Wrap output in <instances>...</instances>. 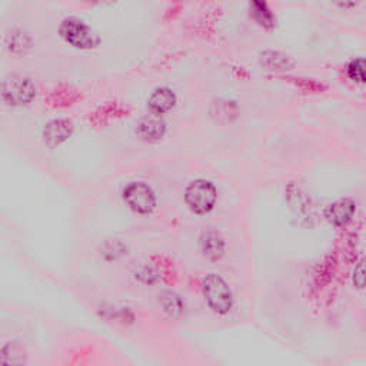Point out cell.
Instances as JSON below:
<instances>
[{
	"label": "cell",
	"mask_w": 366,
	"mask_h": 366,
	"mask_svg": "<svg viewBox=\"0 0 366 366\" xmlns=\"http://www.w3.org/2000/svg\"><path fill=\"white\" fill-rule=\"evenodd\" d=\"M218 199L215 185L205 179H196L189 183L185 191V202L189 209L196 215H206L213 208Z\"/></svg>",
	"instance_id": "2"
},
{
	"label": "cell",
	"mask_w": 366,
	"mask_h": 366,
	"mask_svg": "<svg viewBox=\"0 0 366 366\" xmlns=\"http://www.w3.org/2000/svg\"><path fill=\"white\" fill-rule=\"evenodd\" d=\"M348 75L358 84H366V59H354L348 65Z\"/></svg>",
	"instance_id": "13"
},
{
	"label": "cell",
	"mask_w": 366,
	"mask_h": 366,
	"mask_svg": "<svg viewBox=\"0 0 366 366\" xmlns=\"http://www.w3.org/2000/svg\"><path fill=\"white\" fill-rule=\"evenodd\" d=\"M73 132V125L72 122L66 119H55L50 120L49 124L44 129V139L46 142V145L49 146H57L72 135Z\"/></svg>",
	"instance_id": "8"
},
{
	"label": "cell",
	"mask_w": 366,
	"mask_h": 366,
	"mask_svg": "<svg viewBox=\"0 0 366 366\" xmlns=\"http://www.w3.org/2000/svg\"><path fill=\"white\" fill-rule=\"evenodd\" d=\"M108 252H113V249H110L108 245H106V249L104 251V255H106ZM125 252H117V249H115V256H116V259L120 256V255H124Z\"/></svg>",
	"instance_id": "16"
},
{
	"label": "cell",
	"mask_w": 366,
	"mask_h": 366,
	"mask_svg": "<svg viewBox=\"0 0 366 366\" xmlns=\"http://www.w3.org/2000/svg\"><path fill=\"white\" fill-rule=\"evenodd\" d=\"M176 104V95L169 88H159L149 96L148 105L153 115H164L173 109Z\"/></svg>",
	"instance_id": "10"
},
{
	"label": "cell",
	"mask_w": 366,
	"mask_h": 366,
	"mask_svg": "<svg viewBox=\"0 0 366 366\" xmlns=\"http://www.w3.org/2000/svg\"><path fill=\"white\" fill-rule=\"evenodd\" d=\"M252 13L256 17L258 22L263 26H272L273 25V16L271 13V10L268 9V6L265 3H252Z\"/></svg>",
	"instance_id": "14"
},
{
	"label": "cell",
	"mask_w": 366,
	"mask_h": 366,
	"mask_svg": "<svg viewBox=\"0 0 366 366\" xmlns=\"http://www.w3.org/2000/svg\"><path fill=\"white\" fill-rule=\"evenodd\" d=\"M124 200L139 215H151L156 208V195L145 182H132L124 189Z\"/></svg>",
	"instance_id": "5"
},
{
	"label": "cell",
	"mask_w": 366,
	"mask_h": 366,
	"mask_svg": "<svg viewBox=\"0 0 366 366\" xmlns=\"http://www.w3.org/2000/svg\"><path fill=\"white\" fill-rule=\"evenodd\" d=\"M159 303L160 307L164 308V311L172 316V318H177L183 314V309H185V303H183L182 298L175 293V292H162L159 295Z\"/></svg>",
	"instance_id": "11"
},
{
	"label": "cell",
	"mask_w": 366,
	"mask_h": 366,
	"mask_svg": "<svg viewBox=\"0 0 366 366\" xmlns=\"http://www.w3.org/2000/svg\"><path fill=\"white\" fill-rule=\"evenodd\" d=\"M260 64L265 68H268L269 70H285L292 66L289 56L283 55L280 52H273V50L263 52L260 55Z\"/></svg>",
	"instance_id": "12"
},
{
	"label": "cell",
	"mask_w": 366,
	"mask_h": 366,
	"mask_svg": "<svg viewBox=\"0 0 366 366\" xmlns=\"http://www.w3.org/2000/svg\"><path fill=\"white\" fill-rule=\"evenodd\" d=\"M200 251L206 259L216 262L219 260L223 255H225L227 243L218 232L215 231H208L203 232L200 236Z\"/></svg>",
	"instance_id": "9"
},
{
	"label": "cell",
	"mask_w": 366,
	"mask_h": 366,
	"mask_svg": "<svg viewBox=\"0 0 366 366\" xmlns=\"http://www.w3.org/2000/svg\"><path fill=\"white\" fill-rule=\"evenodd\" d=\"M202 293L208 307L216 315H228L233 308V293L225 279L216 273H209L203 278Z\"/></svg>",
	"instance_id": "1"
},
{
	"label": "cell",
	"mask_w": 366,
	"mask_h": 366,
	"mask_svg": "<svg viewBox=\"0 0 366 366\" xmlns=\"http://www.w3.org/2000/svg\"><path fill=\"white\" fill-rule=\"evenodd\" d=\"M59 32L65 42L76 49H93L100 44L99 36L82 20L76 17L65 19L60 25Z\"/></svg>",
	"instance_id": "3"
},
{
	"label": "cell",
	"mask_w": 366,
	"mask_h": 366,
	"mask_svg": "<svg viewBox=\"0 0 366 366\" xmlns=\"http://www.w3.org/2000/svg\"><path fill=\"white\" fill-rule=\"evenodd\" d=\"M36 96V88L26 76L12 75L3 80L2 97L10 106L28 105Z\"/></svg>",
	"instance_id": "4"
},
{
	"label": "cell",
	"mask_w": 366,
	"mask_h": 366,
	"mask_svg": "<svg viewBox=\"0 0 366 366\" xmlns=\"http://www.w3.org/2000/svg\"><path fill=\"white\" fill-rule=\"evenodd\" d=\"M355 212L356 203L349 198H343L331 203L327 211H325V218L334 227H345L348 222L352 220Z\"/></svg>",
	"instance_id": "6"
},
{
	"label": "cell",
	"mask_w": 366,
	"mask_h": 366,
	"mask_svg": "<svg viewBox=\"0 0 366 366\" xmlns=\"http://www.w3.org/2000/svg\"><path fill=\"white\" fill-rule=\"evenodd\" d=\"M165 132H166L165 122L162 120V117L157 115L142 117L136 125V135L140 139L148 140V142H155V140L162 139Z\"/></svg>",
	"instance_id": "7"
},
{
	"label": "cell",
	"mask_w": 366,
	"mask_h": 366,
	"mask_svg": "<svg viewBox=\"0 0 366 366\" xmlns=\"http://www.w3.org/2000/svg\"><path fill=\"white\" fill-rule=\"evenodd\" d=\"M352 282H354V287L358 289L366 288V258L358 262V265L354 269Z\"/></svg>",
	"instance_id": "15"
}]
</instances>
